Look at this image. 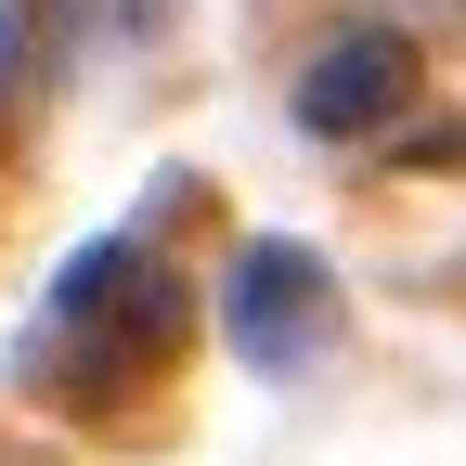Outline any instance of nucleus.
<instances>
[{
	"label": "nucleus",
	"instance_id": "f257e3e1",
	"mask_svg": "<svg viewBox=\"0 0 466 466\" xmlns=\"http://www.w3.org/2000/svg\"><path fill=\"white\" fill-rule=\"evenodd\" d=\"M168 337H182L168 272H143L130 247H91V259H66V285H52L39 363H52V350H78V376H91V389H130V376L168 363ZM78 376H66V389H78Z\"/></svg>",
	"mask_w": 466,
	"mask_h": 466
},
{
	"label": "nucleus",
	"instance_id": "f03ea898",
	"mask_svg": "<svg viewBox=\"0 0 466 466\" xmlns=\"http://www.w3.org/2000/svg\"><path fill=\"white\" fill-rule=\"evenodd\" d=\"M324 337H337L324 259H311V247H247V272H233V350H247L259 376H299Z\"/></svg>",
	"mask_w": 466,
	"mask_h": 466
},
{
	"label": "nucleus",
	"instance_id": "7ed1b4c3",
	"mask_svg": "<svg viewBox=\"0 0 466 466\" xmlns=\"http://www.w3.org/2000/svg\"><path fill=\"white\" fill-rule=\"evenodd\" d=\"M401 104H415V39H401V26H337L311 52V78H299V130L363 143V130H389Z\"/></svg>",
	"mask_w": 466,
	"mask_h": 466
},
{
	"label": "nucleus",
	"instance_id": "20e7f679",
	"mask_svg": "<svg viewBox=\"0 0 466 466\" xmlns=\"http://www.w3.org/2000/svg\"><path fill=\"white\" fill-rule=\"evenodd\" d=\"M415 14H453V0H415Z\"/></svg>",
	"mask_w": 466,
	"mask_h": 466
}]
</instances>
